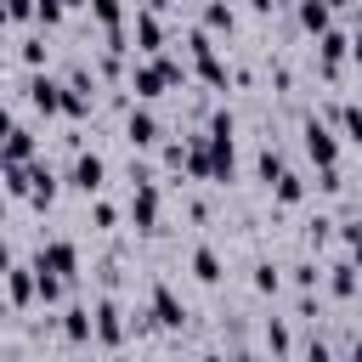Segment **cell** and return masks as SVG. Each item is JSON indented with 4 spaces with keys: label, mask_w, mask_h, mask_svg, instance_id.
Listing matches in <instances>:
<instances>
[{
    "label": "cell",
    "mask_w": 362,
    "mask_h": 362,
    "mask_svg": "<svg viewBox=\"0 0 362 362\" xmlns=\"http://www.w3.org/2000/svg\"><path fill=\"white\" fill-rule=\"evenodd\" d=\"M181 79H187V74H181L170 57H153V62H136V68H130V90H136L141 102L164 96V90H170V85H181Z\"/></svg>",
    "instance_id": "6da1fadb"
},
{
    "label": "cell",
    "mask_w": 362,
    "mask_h": 362,
    "mask_svg": "<svg viewBox=\"0 0 362 362\" xmlns=\"http://www.w3.org/2000/svg\"><path fill=\"white\" fill-rule=\"evenodd\" d=\"M130 181H136V192H130V221H136V232H158V209H164L158 181H153L147 170H136V164H130Z\"/></svg>",
    "instance_id": "7a4b0ae2"
},
{
    "label": "cell",
    "mask_w": 362,
    "mask_h": 362,
    "mask_svg": "<svg viewBox=\"0 0 362 362\" xmlns=\"http://www.w3.org/2000/svg\"><path fill=\"white\" fill-rule=\"evenodd\" d=\"M141 311L153 317V328H187V317H192V311H187V305L175 300V288H170V283H153V288H147V305H141Z\"/></svg>",
    "instance_id": "3957f363"
},
{
    "label": "cell",
    "mask_w": 362,
    "mask_h": 362,
    "mask_svg": "<svg viewBox=\"0 0 362 362\" xmlns=\"http://www.w3.org/2000/svg\"><path fill=\"white\" fill-rule=\"evenodd\" d=\"M34 272H51V277L74 283V277H79V249H74L68 238H51V243L34 255Z\"/></svg>",
    "instance_id": "277c9868"
},
{
    "label": "cell",
    "mask_w": 362,
    "mask_h": 362,
    "mask_svg": "<svg viewBox=\"0 0 362 362\" xmlns=\"http://www.w3.org/2000/svg\"><path fill=\"white\" fill-rule=\"evenodd\" d=\"M300 147H305L317 164H339V136L328 130V119H305V130H300Z\"/></svg>",
    "instance_id": "5b68a950"
},
{
    "label": "cell",
    "mask_w": 362,
    "mask_h": 362,
    "mask_svg": "<svg viewBox=\"0 0 362 362\" xmlns=\"http://www.w3.org/2000/svg\"><path fill=\"white\" fill-rule=\"evenodd\" d=\"M124 334H130V328H124V311H119L113 300H96V305H90V339H96V345H119Z\"/></svg>",
    "instance_id": "8992f818"
},
{
    "label": "cell",
    "mask_w": 362,
    "mask_h": 362,
    "mask_svg": "<svg viewBox=\"0 0 362 362\" xmlns=\"http://www.w3.org/2000/svg\"><path fill=\"white\" fill-rule=\"evenodd\" d=\"M102 181H107V158H102V153H79L74 170H68V187L90 198V192H102Z\"/></svg>",
    "instance_id": "52a82bcc"
},
{
    "label": "cell",
    "mask_w": 362,
    "mask_h": 362,
    "mask_svg": "<svg viewBox=\"0 0 362 362\" xmlns=\"http://www.w3.org/2000/svg\"><path fill=\"white\" fill-rule=\"evenodd\" d=\"M124 136H130V147H141V153H147V147H158V136H164V130H158V119H153V107H147V102H141V107H130Z\"/></svg>",
    "instance_id": "ba28073f"
},
{
    "label": "cell",
    "mask_w": 362,
    "mask_h": 362,
    "mask_svg": "<svg viewBox=\"0 0 362 362\" xmlns=\"http://www.w3.org/2000/svg\"><path fill=\"white\" fill-rule=\"evenodd\" d=\"M130 34H136V45H141L147 57L164 51V23H158V11H130Z\"/></svg>",
    "instance_id": "9c48e42d"
},
{
    "label": "cell",
    "mask_w": 362,
    "mask_h": 362,
    "mask_svg": "<svg viewBox=\"0 0 362 362\" xmlns=\"http://www.w3.org/2000/svg\"><path fill=\"white\" fill-rule=\"evenodd\" d=\"M28 102H34L40 113H62V79H51V74L34 68V79H28Z\"/></svg>",
    "instance_id": "30bf717a"
},
{
    "label": "cell",
    "mask_w": 362,
    "mask_h": 362,
    "mask_svg": "<svg viewBox=\"0 0 362 362\" xmlns=\"http://www.w3.org/2000/svg\"><path fill=\"white\" fill-rule=\"evenodd\" d=\"M6 294L11 305H34V266H6Z\"/></svg>",
    "instance_id": "8fae6325"
},
{
    "label": "cell",
    "mask_w": 362,
    "mask_h": 362,
    "mask_svg": "<svg viewBox=\"0 0 362 362\" xmlns=\"http://www.w3.org/2000/svg\"><path fill=\"white\" fill-rule=\"evenodd\" d=\"M62 339L68 345H90V305H68L62 311Z\"/></svg>",
    "instance_id": "7c38bea8"
},
{
    "label": "cell",
    "mask_w": 362,
    "mask_h": 362,
    "mask_svg": "<svg viewBox=\"0 0 362 362\" xmlns=\"http://www.w3.org/2000/svg\"><path fill=\"white\" fill-rule=\"evenodd\" d=\"M192 277H198V283H221V277H226V266H221V255H215L209 243L192 249Z\"/></svg>",
    "instance_id": "4fadbf2b"
},
{
    "label": "cell",
    "mask_w": 362,
    "mask_h": 362,
    "mask_svg": "<svg viewBox=\"0 0 362 362\" xmlns=\"http://www.w3.org/2000/svg\"><path fill=\"white\" fill-rule=\"evenodd\" d=\"M328 288H334V300H356V266H351V255L328 266Z\"/></svg>",
    "instance_id": "5bb4252c"
},
{
    "label": "cell",
    "mask_w": 362,
    "mask_h": 362,
    "mask_svg": "<svg viewBox=\"0 0 362 362\" xmlns=\"http://www.w3.org/2000/svg\"><path fill=\"white\" fill-rule=\"evenodd\" d=\"M232 28H238V11L226 0H209L204 6V34H232Z\"/></svg>",
    "instance_id": "9a60e30c"
},
{
    "label": "cell",
    "mask_w": 362,
    "mask_h": 362,
    "mask_svg": "<svg viewBox=\"0 0 362 362\" xmlns=\"http://www.w3.org/2000/svg\"><path fill=\"white\" fill-rule=\"evenodd\" d=\"M300 28L305 34H322V28H334V11L322 0H300Z\"/></svg>",
    "instance_id": "2e32d148"
},
{
    "label": "cell",
    "mask_w": 362,
    "mask_h": 362,
    "mask_svg": "<svg viewBox=\"0 0 362 362\" xmlns=\"http://www.w3.org/2000/svg\"><path fill=\"white\" fill-rule=\"evenodd\" d=\"M272 198H277V204H283V209H288V204H300V198H305V181H300V175H294V170H283V175H277V181H272Z\"/></svg>",
    "instance_id": "e0dca14e"
},
{
    "label": "cell",
    "mask_w": 362,
    "mask_h": 362,
    "mask_svg": "<svg viewBox=\"0 0 362 362\" xmlns=\"http://www.w3.org/2000/svg\"><path fill=\"white\" fill-rule=\"evenodd\" d=\"M255 170H260V181L272 187V181H277V175H283L288 164H283V153H277V147H260V158H255Z\"/></svg>",
    "instance_id": "ac0fdd59"
},
{
    "label": "cell",
    "mask_w": 362,
    "mask_h": 362,
    "mask_svg": "<svg viewBox=\"0 0 362 362\" xmlns=\"http://www.w3.org/2000/svg\"><path fill=\"white\" fill-rule=\"evenodd\" d=\"M266 345H272L277 356H288V351H294V334H288V322H266Z\"/></svg>",
    "instance_id": "d6986e66"
},
{
    "label": "cell",
    "mask_w": 362,
    "mask_h": 362,
    "mask_svg": "<svg viewBox=\"0 0 362 362\" xmlns=\"http://www.w3.org/2000/svg\"><path fill=\"white\" fill-rule=\"evenodd\" d=\"M17 57H23L28 68H45V62H51V45H45V40H23V51H17Z\"/></svg>",
    "instance_id": "ffe728a7"
},
{
    "label": "cell",
    "mask_w": 362,
    "mask_h": 362,
    "mask_svg": "<svg viewBox=\"0 0 362 362\" xmlns=\"http://www.w3.org/2000/svg\"><path fill=\"white\" fill-rule=\"evenodd\" d=\"M90 221H96V226H102V232H107V226H113V221H119V209H113V204H107V198H102V192H90Z\"/></svg>",
    "instance_id": "44dd1931"
},
{
    "label": "cell",
    "mask_w": 362,
    "mask_h": 362,
    "mask_svg": "<svg viewBox=\"0 0 362 362\" xmlns=\"http://www.w3.org/2000/svg\"><path fill=\"white\" fill-rule=\"evenodd\" d=\"M328 226H334V221H328V215L317 209V215L305 221V243H311V249H322V243H328Z\"/></svg>",
    "instance_id": "7402d4cb"
},
{
    "label": "cell",
    "mask_w": 362,
    "mask_h": 362,
    "mask_svg": "<svg viewBox=\"0 0 362 362\" xmlns=\"http://www.w3.org/2000/svg\"><path fill=\"white\" fill-rule=\"evenodd\" d=\"M255 288H260V294H277V288H283V277H277V266H272V260H260V266H255Z\"/></svg>",
    "instance_id": "603a6c76"
},
{
    "label": "cell",
    "mask_w": 362,
    "mask_h": 362,
    "mask_svg": "<svg viewBox=\"0 0 362 362\" xmlns=\"http://www.w3.org/2000/svg\"><path fill=\"white\" fill-rule=\"evenodd\" d=\"M85 6H90V17H96V23H119V17H124V6H119V0H85Z\"/></svg>",
    "instance_id": "cb8c5ba5"
},
{
    "label": "cell",
    "mask_w": 362,
    "mask_h": 362,
    "mask_svg": "<svg viewBox=\"0 0 362 362\" xmlns=\"http://www.w3.org/2000/svg\"><path fill=\"white\" fill-rule=\"evenodd\" d=\"M34 17L51 28V23H62V0H34Z\"/></svg>",
    "instance_id": "d4e9b609"
},
{
    "label": "cell",
    "mask_w": 362,
    "mask_h": 362,
    "mask_svg": "<svg viewBox=\"0 0 362 362\" xmlns=\"http://www.w3.org/2000/svg\"><path fill=\"white\" fill-rule=\"evenodd\" d=\"M0 11H6V23H23V17H34V0H0Z\"/></svg>",
    "instance_id": "484cf974"
},
{
    "label": "cell",
    "mask_w": 362,
    "mask_h": 362,
    "mask_svg": "<svg viewBox=\"0 0 362 362\" xmlns=\"http://www.w3.org/2000/svg\"><path fill=\"white\" fill-rule=\"evenodd\" d=\"M294 283H300V288H311V283H322V266H311V260H300V266H294Z\"/></svg>",
    "instance_id": "4316f807"
},
{
    "label": "cell",
    "mask_w": 362,
    "mask_h": 362,
    "mask_svg": "<svg viewBox=\"0 0 362 362\" xmlns=\"http://www.w3.org/2000/svg\"><path fill=\"white\" fill-rule=\"evenodd\" d=\"M305 362H334V351H328L322 339H311V345H305Z\"/></svg>",
    "instance_id": "83f0119b"
},
{
    "label": "cell",
    "mask_w": 362,
    "mask_h": 362,
    "mask_svg": "<svg viewBox=\"0 0 362 362\" xmlns=\"http://www.w3.org/2000/svg\"><path fill=\"white\" fill-rule=\"evenodd\" d=\"M11 130H17V124H11V113H6V107H0V141H6V136H11Z\"/></svg>",
    "instance_id": "f1b7e54d"
},
{
    "label": "cell",
    "mask_w": 362,
    "mask_h": 362,
    "mask_svg": "<svg viewBox=\"0 0 362 362\" xmlns=\"http://www.w3.org/2000/svg\"><path fill=\"white\" fill-rule=\"evenodd\" d=\"M170 6H175V0H147L141 11H170Z\"/></svg>",
    "instance_id": "f546056e"
},
{
    "label": "cell",
    "mask_w": 362,
    "mask_h": 362,
    "mask_svg": "<svg viewBox=\"0 0 362 362\" xmlns=\"http://www.w3.org/2000/svg\"><path fill=\"white\" fill-rule=\"evenodd\" d=\"M272 6H277V0H249V11H272Z\"/></svg>",
    "instance_id": "4dcf8cb0"
},
{
    "label": "cell",
    "mask_w": 362,
    "mask_h": 362,
    "mask_svg": "<svg viewBox=\"0 0 362 362\" xmlns=\"http://www.w3.org/2000/svg\"><path fill=\"white\" fill-rule=\"evenodd\" d=\"M6 266H11V249H6V243H0V272H6Z\"/></svg>",
    "instance_id": "1f68e13d"
},
{
    "label": "cell",
    "mask_w": 362,
    "mask_h": 362,
    "mask_svg": "<svg viewBox=\"0 0 362 362\" xmlns=\"http://www.w3.org/2000/svg\"><path fill=\"white\" fill-rule=\"evenodd\" d=\"M322 6H328V11H334V6H339V11H345V6H351V0H322Z\"/></svg>",
    "instance_id": "d6a6232c"
},
{
    "label": "cell",
    "mask_w": 362,
    "mask_h": 362,
    "mask_svg": "<svg viewBox=\"0 0 362 362\" xmlns=\"http://www.w3.org/2000/svg\"><path fill=\"white\" fill-rule=\"evenodd\" d=\"M68 6H85V0H62V11H68Z\"/></svg>",
    "instance_id": "836d02e7"
},
{
    "label": "cell",
    "mask_w": 362,
    "mask_h": 362,
    "mask_svg": "<svg viewBox=\"0 0 362 362\" xmlns=\"http://www.w3.org/2000/svg\"><path fill=\"white\" fill-rule=\"evenodd\" d=\"M204 362H226V356H204Z\"/></svg>",
    "instance_id": "e575fe53"
}]
</instances>
